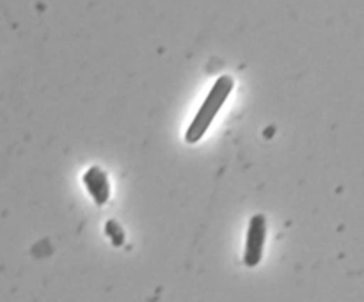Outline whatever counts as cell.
I'll return each instance as SVG.
<instances>
[{
	"label": "cell",
	"mask_w": 364,
	"mask_h": 302,
	"mask_svg": "<svg viewBox=\"0 0 364 302\" xmlns=\"http://www.w3.org/2000/svg\"><path fill=\"white\" fill-rule=\"evenodd\" d=\"M233 85L235 80L230 75H220V77L217 78L213 87L210 89L206 99L203 102V105L199 107L198 114H196L194 119H192L191 126L185 131V141H187L188 144H196V142H199L205 137L212 121L215 119V116L219 114L220 107L226 103L228 96L233 91Z\"/></svg>",
	"instance_id": "cell-1"
},
{
	"label": "cell",
	"mask_w": 364,
	"mask_h": 302,
	"mask_svg": "<svg viewBox=\"0 0 364 302\" xmlns=\"http://www.w3.org/2000/svg\"><path fill=\"white\" fill-rule=\"evenodd\" d=\"M267 240V217L263 213H256L251 217L247 227V238H245L244 263L249 269L259 265L263 258V249Z\"/></svg>",
	"instance_id": "cell-2"
},
{
	"label": "cell",
	"mask_w": 364,
	"mask_h": 302,
	"mask_svg": "<svg viewBox=\"0 0 364 302\" xmlns=\"http://www.w3.org/2000/svg\"><path fill=\"white\" fill-rule=\"evenodd\" d=\"M84 185L87 188L89 195L92 198V201L98 206H103L110 198V185L109 178L103 173L100 167L92 166L91 169H87V173L84 174Z\"/></svg>",
	"instance_id": "cell-3"
},
{
	"label": "cell",
	"mask_w": 364,
	"mask_h": 302,
	"mask_svg": "<svg viewBox=\"0 0 364 302\" xmlns=\"http://www.w3.org/2000/svg\"><path fill=\"white\" fill-rule=\"evenodd\" d=\"M105 230H107V233H109L110 240H112L114 245H123L124 233H123V230H121L119 224H117L116 220H109V222H107Z\"/></svg>",
	"instance_id": "cell-4"
}]
</instances>
